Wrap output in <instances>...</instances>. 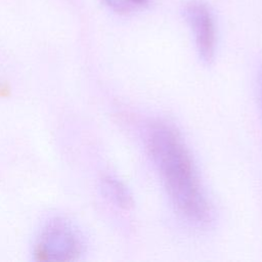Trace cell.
Segmentation results:
<instances>
[{"instance_id":"obj_1","label":"cell","mask_w":262,"mask_h":262,"mask_svg":"<svg viewBox=\"0 0 262 262\" xmlns=\"http://www.w3.org/2000/svg\"><path fill=\"white\" fill-rule=\"evenodd\" d=\"M148 149L178 212L194 224L211 220V208L200 185L191 157L179 134L158 123L148 133Z\"/></svg>"},{"instance_id":"obj_2","label":"cell","mask_w":262,"mask_h":262,"mask_svg":"<svg viewBox=\"0 0 262 262\" xmlns=\"http://www.w3.org/2000/svg\"><path fill=\"white\" fill-rule=\"evenodd\" d=\"M84 238L79 228L68 218H49L39 229L34 246V259L41 262H71L84 252Z\"/></svg>"},{"instance_id":"obj_3","label":"cell","mask_w":262,"mask_h":262,"mask_svg":"<svg viewBox=\"0 0 262 262\" xmlns=\"http://www.w3.org/2000/svg\"><path fill=\"white\" fill-rule=\"evenodd\" d=\"M182 13L194 37L200 59L211 64L216 51V26L210 6L203 0H188L183 4Z\"/></svg>"},{"instance_id":"obj_4","label":"cell","mask_w":262,"mask_h":262,"mask_svg":"<svg viewBox=\"0 0 262 262\" xmlns=\"http://www.w3.org/2000/svg\"><path fill=\"white\" fill-rule=\"evenodd\" d=\"M102 195L117 207L129 209L133 206V198L128 187L115 176H104L100 181Z\"/></svg>"},{"instance_id":"obj_5","label":"cell","mask_w":262,"mask_h":262,"mask_svg":"<svg viewBox=\"0 0 262 262\" xmlns=\"http://www.w3.org/2000/svg\"><path fill=\"white\" fill-rule=\"evenodd\" d=\"M108 9L118 13H131L143 9L149 0H100Z\"/></svg>"},{"instance_id":"obj_6","label":"cell","mask_w":262,"mask_h":262,"mask_svg":"<svg viewBox=\"0 0 262 262\" xmlns=\"http://www.w3.org/2000/svg\"><path fill=\"white\" fill-rule=\"evenodd\" d=\"M261 102H262V92H261Z\"/></svg>"}]
</instances>
